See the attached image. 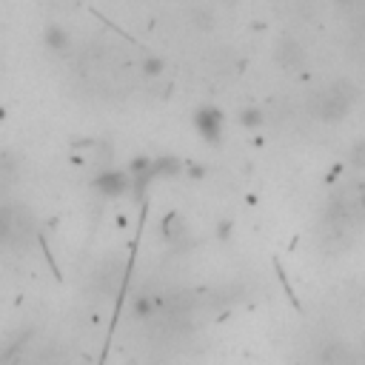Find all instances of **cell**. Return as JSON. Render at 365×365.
<instances>
[{
    "label": "cell",
    "instance_id": "6da1fadb",
    "mask_svg": "<svg viewBox=\"0 0 365 365\" xmlns=\"http://www.w3.org/2000/svg\"><path fill=\"white\" fill-rule=\"evenodd\" d=\"M351 100H354L351 86L348 83H334L331 89H325L317 97V117L320 120H342L351 109Z\"/></svg>",
    "mask_w": 365,
    "mask_h": 365
},
{
    "label": "cell",
    "instance_id": "7a4b0ae2",
    "mask_svg": "<svg viewBox=\"0 0 365 365\" xmlns=\"http://www.w3.org/2000/svg\"><path fill=\"white\" fill-rule=\"evenodd\" d=\"M92 189L106 197V200H117L129 192H134V177L131 171H120V168H103L94 180H92Z\"/></svg>",
    "mask_w": 365,
    "mask_h": 365
},
{
    "label": "cell",
    "instance_id": "3957f363",
    "mask_svg": "<svg viewBox=\"0 0 365 365\" xmlns=\"http://www.w3.org/2000/svg\"><path fill=\"white\" fill-rule=\"evenodd\" d=\"M223 126H226V114H223L220 109H214V106L197 109V114H195V129H197V134H200L206 143L217 146L220 137H223Z\"/></svg>",
    "mask_w": 365,
    "mask_h": 365
},
{
    "label": "cell",
    "instance_id": "277c9868",
    "mask_svg": "<svg viewBox=\"0 0 365 365\" xmlns=\"http://www.w3.org/2000/svg\"><path fill=\"white\" fill-rule=\"evenodd\" d=\"M317 359H320V365H359V354L351 345L339 342V339L325 342L320 348V356Z\"/></svg>",
    "mask_w": 365,
    "mask_h": 365
},
{
    "label": "cell",
    "instance_id": "5b68a950",
    "mask_svg": "<svg viewBox=\"0 0 365 365\" xmlns=\"http://www.w3.org/2000/svg\"><path fill=\"white\" fill-rule=\"evenodd\" d=\"M160 229H163V231H160L163 240H165L174 251H180V249L189 246V229H186V220H182L180 214H168Z\"/></svg>",
    "mask_w": 365,
    "mask_h": 365
},
{
    "label": "cell",
    "instance_id": "8992f818",
    "mask_svg": "<svg viewBox=\"0 0 365 365\" xmlns=\"http://www.w3.org/2000/svg\"><path fill=\"white\" fill-rule=\"evenodd\" d=\"M43 46H46L52 55H66V52L72 49V35H69V29H63V26H58V23L46 26V32H43Z\"/></svg>",
    "mask_w": 365,
    "mask_h": 365
},
{
    "label": "cell",
    "instance_id": "52a82bcc",
    "mask_svg": "<svg viewBox=\"0 0 365 365\" xmlns=\"http://www.w3.org/2000/svg\"><path fill=\"white\" fill-rule=\"evenodd\" d=\"M180 174H182V160L180 157L165 154V157H157L154 160V177L157 180H174Z\"/></svg>",
    "mask_w": 365,
    "mask_h": 365
},
{
    "label": "cell",
    "instance_id": "ba28073f",
    "mask_svg": "<svg viewBox=\"0 0 365 365\" xmlns=\"http://www.w3.org/2000/svg\"><path fill=\"white\" fill-rule=\"evenodd\" d=\"M160 308V300H154L151 294H137L134 300H131V314L137 317V320H151V314Z\"/></svg>",
    "mask_w": 365,
    "mask_h": 365
},
{
    "label": "cell",
    "instance_id": "9c48e42d",
    "mask_svg": "<svg viewBox=\"0 0 365 365\" xmlns=\"http://www.w3.org/2000/svg\"><path fill=\"white\" fill-rule=\"evenodd\" d=\"M263 120H266V114L257 106H249V109L240 111V126H246V129H260Z\"/></svg>",
    "mask_w": 365,
    "mask_h": 365
},
{
    "label": "cell",
    "instance_id": "30bf717a",
    "mask_svg": "<svg viewBox=\"0 0 365 365\" xmlns=\"http://www.w3.org/2000/svg\"><path fill=\"white\" fill-rule=\"evenodd\" d=\"M140 69H143V75H146V77H160V75H163V69H165V63H163V58L148 55V58H143Z\"/></svg>",
    "mask_w": 365,
    "mask_h": 365
},
{
    "label": "cell",
    "instance_id": "8fae6325",
    "mask_svg": "<svg viewBox=\"0 0 365 365\" xmlns=\"http://www.w3.org/2000/svg\"><path fill=\"white\" fill-rule=\"evenodd\" d=\"M348 163H351L356 171H365V137H362V140H356V143L351 146V151H348Z\"/></svg>",
    "mask_w": 365,
    "mask_h": 365
},
{
    "label": "cell",
    "instance_id": "7c38bea8",
    "mask_svg": "<svg viewBox=\"0 0 365 365\" xmlns=\"http://www.w3.org/2000/svg\"><path fill=\"white\" fill-rule=\"evenodd\" d=\"M195 26H197V29H212V26H214V15H212L209 9H197V12H195Z\"/></svg>",
    "mask_w": 365,
    "mask_h": 365
},
{
    "label": "cell",
    "instance_id": "4fadbf2b",
    "mask_svg": "<svg viewBox=\"0 0 365 365\" xmlns=\"http://www.w3.org/2000/svg\"><path fill=\"white\" fill-rule=\"evenodd\" d=\"M217 237H220V240H229V237H231V223L223 220V223L217 226Z\"/></svg>",
    "mask_w": 365,
    "mask_h": 365
},
{
    "label": "cell",
    "instance_id": "5bb4252c",
    "mask_svg": "<svg viewBox=\"0 0 365 365\" xmlns=\"http://www.w3.org/2000/svg\"><path fill=\"white\" fill-rule=\"evenodd\" d=\"M356 200H359V206H362V212H365V186L359 189V197H356Z\"/></svg>",
    "mask_w": 365,
    "mask_h": 365
},
{
    "label": "cell",
    "instance_id": "9a60e30c",
    "mask_svg": "<svg viewBox=\"0 0 365 365\" xmlns=\"http://www.w3.org/2000/svg\"><path fill=\"white\" fill-rule=\"evenodd\" d=\"M359 365H365V348H362V354H359Z\"/></svg>",
    "mask_w": 365,
    "mask_h": 365
}]
</instances>
